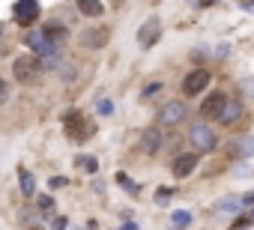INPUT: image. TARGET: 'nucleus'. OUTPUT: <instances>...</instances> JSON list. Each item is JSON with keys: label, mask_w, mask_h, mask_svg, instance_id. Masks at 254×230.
I'll return each instance as SVG.
<instances>
[{"label": "nucleus", "mask_w": 254, "mask_h": 230, "mask_svg": "<svg viewBox=\"0 0 254 230\" xmlns=\"http://www.w3.org/2000/svg\"><path fill=\"white\" fill-rule=\"evenodd\" d=\"M63 132L69 135L72 140H84V138H90L93 123H87V117H84L81 111H66V117H63Z\"/></svg>", "instance_id": "nucleus-1"}, {"label": "nucleus", "mask_w": 254, "mask_h": 230, "mask_svg": "<svg viewBox=\"0 0 254 230\" xmlns=\"http://www.w3.org/2000/svg\"><path fill=\"white\" fill-rule=\"evenodd\" d=\"M33 51H36V54H42V57H48V60H57V45H51L42 33H30V36L24 39Z\"/></svg>", "instance_id": "nucleus-11"}, {"label": "nucleus", "mask_w": 254, "mask_h": 230, "mask_svg": "<svg viewBox=\"0 0 254 230\" xmlns=\"http://www.w3.org/2000/svg\"><path fill=\"white\" fill-rule=\"evenodd\" d=\"M159 147H162V135H159V129H147L144 138H141V150H144L147 155H156Z\"/></svg>", "instance_id": "nucleus-14"}, {"label": "nucleus", "mask_w": 254, "mask_h": 230, "mask_svg": "<svg viewBox=\"0 0 254 230\" xmlns=\"http://www.w3.org/2000/svg\"><path fill=\"white\" fill-rule=\"evenodd\" d=\"M81 168L87 170V173H96V170H99V162H96L93 155H81Z\"/></svg>", "instance_id": "nucleus-19"}, {"label": "nucleus", "mask_w": 254, "mask_h": 230, "mask_svg": "<svg viewBox=\"0 0 254 230\" xmlns=\"http://www.w3.org/2000/svg\"><path fill=\"white\" fill-rule=\"evenodd\" d=\"M12 15H15V21H18V24L27 27V24H33L39 18V3H36V0H18V3L12 6Z\"/></svg>", "instance_id": "nucleus-7"}, {"label": "nucleus", "mask_w": 254, "mask_h": 230, "mask_svg": "<svg viewBox=\"0 0 254 230\" xmlns=\"http://www.w3.org/2000/svg\"><path fill=\"white\" fill-rule=\"evenodd\" d=\"M36 230H39V227H36Z\"/></svg>", "instance_id": "nucleus-31"}, {"label": "nucleus", "mask_w": 254, "mask_h": 230, "mask_svg": "<svg viewBox=\"0 0 254 230\" xmlns=\"http://www.w3.org/2000/svg\"><path fill=\"white\" fill-rule=\"evenodd\" d=\"M189 140H192L194 153H209V150H215V147H218V138H215V132H212L209 126H203V123L192 126V132H189Z\"/></svg>", "instance_id": "nucleus-3"}, {"label": "nucleus", "mask_w": 254, "mask_h": 230, "mask_svg": "<svg viewBox=\"0 0 254 230\" xmlns=\"http://www.w3.org/2000/svg\"><path fill=\"white\" fill-rule=\"evenodd\" d=\"M66 183H69L66 176H51V180H48V185H51V188H63Z\"/></svg>", "instance_id": "nucleus-25"}, {"label": "nucleus", "mask_w": 254, "mask_h": 230, "mask_svg": "<svg viewBox=\"0 0 254 230\" xmlns=\"http://www.w3.org/2000/svg\"><path fill=\"white\" fill-rule=\"evenodd\" d=\"M108 39H111V30L108 27H90V30L81 33V45L84 48H102Z\"/></svg>", "instance_id": "nucleus-10"}, {"label": "nucleus", "mask_w": 254, "mask_h": 230, "mask_svg": "<svg viewBox=\"0 0 254 230\" xmlns=\"http://www.w3.org/2000/svg\"><path fill=\"white\" fill-rule=\"evenodd\" d=\"M42 36H45L51 45H60V42H66L69 30H66V24H60V21H48V24L42 27Z\"/></svg>", "instance_id": "nucleus-13"}, {"label": "nucleus", "mask_w": 254, "mask_h": 230, "mask_svg": "<svg viewBox=\"0 0 254 230\" xmlns=\"http://www.w3.org/2000/svg\"><path fill=\"white\" fill-rule=\"evenodd\" d=\"M0 54H3V45H0Z\"/></svg>", "instance_id": "nucleus-30"}, {"label": "nucleus", "mask_w": 254, "mask_h": 230, "mask_svg": "<svg viewBox=\"0 0 254 230\" xmlns=\"http://www.w3.org/2000/svg\"><path fill=\"white\" fill-rule=\"evenodd\" d=\"M117 183H120V185H123V188H126L129 194H138V185H134V183L129 180V176H126V173H117Z\"/></svg>", "instance_id": "nucleus-20"}, {"label": "nucleus", "mask_w": 254, "mask_h": 230, "mask_svg": "<svg viewBox=\"0 0 254 230\" xmlns=\"http://www.w3.org/2000/svg\"><path fill=\"white\" fill-rule=\"evenodd\" d=\"M51 206H54L51 194H39V209H42V212H51Z\"/></svg>", "instance_id": "nucleus-24"}, {"label": "nucleus", "mask_w": 254, "mask_h": 230, "mask_svg": "<svg viewBox=\"0 0 254 230\" xmlns=\"http://www.w3.org/2000/svg\"><path fill=\"white\" fill-rule=\"evenodd\" d=\"M207 87H209V72L207 69H194V72H189L182 78V96H197Z\"/></svg>", "instance_id": "nucleus-4"}, {"label": "nucleus", "mask_w": 254, "mask_h": 230, "mask_svg": "<svg viewBox=\"0 0 254 230\" xmlns=\"http://www.w3.org/2000/svg\"><path fill=\"white\" fill-rule=\"evenodd\" d=\"M6 99H9V90H6V81H3V78H0V105H3Z\"/></svg>", "instance_id": "nucleus-27"}, {"label": "nucleus", "mask_w": 254, "mask_h": 230, "mask_svg": "<svg viewBox=\"0 0 254 230\" xmlns=\"http://www.w3.org/2000/svg\"><path fill=\"white\" fill-rule=\"evenodd\" d=\"M39 69H42V63L36 60V57H15V63H12V72H15V81L18 84H33L39 78Z\"/></svg>", "instance_id": "nucleus-2"}, {"label": "nucleus", "mask_w": 254, "mask_h": 230, "mask_svg": "<svg viewBox=\"0 0 254 230\" xmlns=\"http://www.w3.org/2000/svg\"><path fill=\"white\" fill-rule=\"evenodd\" d=\"M239 117H242V105L239 102H230L227 108H224V114H222V123L230 126V123H239Z\"/></svg>", "instance_id": "nucleus-16"}, {"label": "nucleus", "mask_w": 254, "mask_h": 230, "mask_svg": "<svg viewBox=\"0 0 254 230\" xmlns=\"http://www.w3.org/2000/svg\"><path fill=\"white\" fill-rule=\"evenodd\" d=\"M224 155H227V158H248V155H254V135L233 138L230 144L224 147Z\"/></svg>", "instance_id": "nucleus-5"}, {"label": "nucleus", "mask_w": 254, "mask_h": 230, "mask_svg": "<svg viewBox=\"0 0 254 230\" xmlns=\"http://www.w3.org/2000/svg\"><path fill=\"white\" fill-rule=\"evenodd\" d=\"M182 117H185V105L182 102H167L159 111V126H177Z\"/></svg>", "instance_id": "nucleus-8"}, {"label": "nucleus", "mask_w": 254, "mask_h": 230, "mask_svg": "<svg viewBox=\"0 0 254 230\" xmlns=\"http://www.w3.org/2000/svg\"><path fill=\"white\" fill-rule=\"evenodd\" d=\"M96 111H99L102 117H111V114H114V102H108V99H102V102L96 105Z\"/></svg>", "instance_id": "nucleus-22"}, {"label": "nucleus", "mask_w": 254, "mask_h": 230, "mask_svg": "<svg viewBox=\"0 0 254 230\" xmlns=\"http://www.w3.org/2000/svg\"><path fill=\"white\" fill-rule=\"evenodd\" d=\"M159 90H162V81H149V84H147V90H144L141 96H144V99H149L152 93H159Z\"/></svg>", "instance_id": "nucleus-23"}, {"label": "nucleus", "mask_w": 254, "mask_h": 230, "mask_svg": "<svg viewBox=\"0 0 254 230\" xmlns=\"http://www.w3.org/2000/svg\"><path fill=\"white\" fill-rule=\"evenodd\" d=\"M54 227L57 230H66V218H54Z\"/></svg>", "instance_id": "nucleus-28"}, {"label": "nucleus", "mask_w": 254, "mask_h": 230, "mask_svg": "<svg viewBox=\"0 0 254 230\" xmlns=\"http://www.w3.org/2000/svg\"><path fill=\"white\" fill-rule=\"evenodd\" d=\"M33 191H36V180H33V173H30V170H21V194H27V198H30Z\"/></svg>", "instance_id": "nucleus-17"}, {"label": "nucleus", "mask_w": 254, "mask_h": 230, "mask_svg": "<svg viewBox=\"0 0 254 230\" xmlns=\"http://www.w3.org/2000/svg\"><path fill=\"white\" fill-rule=\"evenodd\" d=\"M78 9H81V15H87V18H99V15L105 12V6H102L99 0H81Z\"/></svg>", "instance_id": "nucleus-15"}, {"label": "nucleus", "mask_w": 254, "mask_h": 230, "mask_svg": "<svg viewBox=\"0 0 254 230\" xmlns=\"http://www.w3.org/2000/svg\"><path fill=\"white\" fill-rule=\"evenodd\" d=\"M189 221H192V212H185V209H177V212H174V224H177V227H185Z\"/></svg>", "instance_id": "nucleus-21"}, {"label": "nucleus", "mask_w": 254, "mask_h": 230, "mask_svg": "<svg viewBox=\"0 0 254 230\" xmlns=\"http://www.w3.org/2000/svg\"><path fill=\"white\" fill-rule=\"evenodd\" d=\"M224 108H227V96L224 93H209L207 99H203V105H200V114L207 120H222Z\"/></svg>", "instance_id": "nucleus-6"}, {"label": "nucleus", "mask_w": 254, "mask_h": 230, "mask_svg": "<svg viewBox=\"0 0 254 230\" xmlns=\"http://www.w3.org/2000/svg\"><path fill=\"white\" fill-rule=\"evenodd\" d=\"M159 36H162V24H159V18L144 21V24H141V30H138V42H141V48L156 45V39H159Z\"/></svg>", "instance_id": "nucleus-9"}, {"label": "nucleus", "mask_w": 254, "mask_h": 230, "mask_svg": "<svg viewBox=\"0 0 254 230\" xmlns=\"http://www.w3.org/2000/svg\"><path fill=\"white\" fill-rule=\"evenodd\" d=\"M167 198H171V188H162V191H156V200H159V203H167Z\"/></svg>", "instance_id": "nucleus-26"}, {"label": "nucleus", "mask_w": 254, "mask_h": 230, "mask_svg": "<svg viewBox=\"0 0 254 230\" xmlns=\"http://www.w3.org/2000/svg\"><path fill=\"white\" fill-rule=\"evenodd\" d=\"M123 230H138V224H126V227H123Z\"/></svg>", "instance_id": "nucleus-29"}, {"label": "nucleus", "mask_w": 254, "mask_h": 230, "mask_svg": "<svg viewBox=\"0 0 254 230\" xmlns=\"http://www.w3.org/2000/svg\"><path fill=\"white\" fill-rule=\"evenodd\" d=\"M197 168V153H182V155H177V162H174V176H189L192 170Z\"/></svg>", "instance_id": "nucleus-12"}, {"label": "nucleus", "mask_w": 254, "mask_h": 230, "mask_svg": "<svg viewBox=\"0 0 254 230\" xmlns=\"http://www.w3.org/2000/svg\"><path fill=\"white\" fill-rule=\"evenodd\" d=\"M239 203H242V198H233V194H230V198H222L218 209H222V212H236V209H239Z\"/></svg>", "instance_id": "nucleus-18"}]
</instances>
